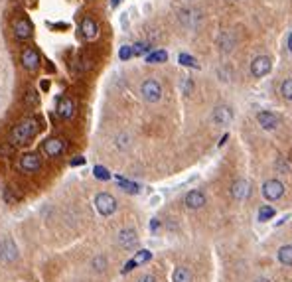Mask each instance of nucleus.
Wrapping results in <instances>:
<instances>
[{
	"instance_id": "17",
	"label": "nucleus",
	"mask_w": 292,
	"mask_h": 282,
	"mask_svg": "<svg viewBox=\"0 0 292 282\" xmlns=\"http://www.w3.org/2000/svg\"><path fill=\"white\" fill-rule=\"evenodd\" d=\"M20 168L24 170V172H38L40 168H42V162H40V158L36 154H24L22 158H20Z\"/></svg>"
},
{
	"instance_id": "40",
	"label": "nucleus",
	"mask_w": 292,
	"mask_h": 282,
	"mask_svg": "<svg viewBox=\"0 0 292 282\" xmlns=\"http://www.w3.org/2000/svg\"><path fill=\"white\" fill-rule=\"evenodd\" d=\"M8 154H12L10 146H0V156H8Z\"/></svg>"
},
{
	"instance_id": "2",
	"label": "nucleus",
	"mask_w": 292,
	"mask_h": 282,
	"mask_svg": "<svg viewBox=\"0 0 292 282\" xmlns=\"http://www.w3.org/2000/svg\"><path fill=\"white\" fill-rule=\"evenodd\" d=\"M140 95H142L144 101H148V103H158L162 99V87L156 79H146L140 85Z\"/></svg>"
},
{
	"instance_id": "21",
	"label": "nucleus",
	"mask_w": 292,
	"mask_h": 282,
	"mask_svg": "<svg viewBox=\"0 0 292 282\" xmlns=\"http://www.w3.org/2000/svg\"><path fill=\"white\" fill-rule=\"evenodd\" d=\"M278 261L286 266H292V245H284L278 249Z\"/></svg>"
},
{
	"instance_id": "6",
	"label": "nucleus",
	"mask_w": 292,
	"mask_h": 282,
	"mask_svg": "<svg viewBox=\"0 0 292 282\" xmlns=\"http://www.w3.org/2000/svg\"><path fill=\"white\" fill-rule=\"evenodd\" d=\"M95 207L103 217H109L116 211V199L111 194H99L95 198Z\"/></svg>"
},
{
	"instance_id": "1",
	"label": "nucleus",
	"mask_w": 292,
	"mask_h": 282,
	"mask_svg": "<svg viewBox=\"0 0 292 282\" xmlns=\"http://www.w3.org/2000/svg\"><path fill=\"white\" fill-rule=\"evenodd\" d=\"M34 134H36V120L24 118L20 124H16L12 129L10 140H12V144H28V140H32Z\"/></svg>"
},
{
	"instance_id": "7",
	"label": "nucleus",
	"mask_w": 292,
	"mask_h": 282,
	"mask_svg": "<svg viewBox=\"0 0 292 282\" xmlns=\"http://www.w3.org/2000/svg\"><path fill=\"white\" fill-rule=\"evenodd\" d=\"M16 259H18V247H16V243L10 237L2 239V241H0V261L10 265Z\"/></svg>"
},
{
	"instance_id": "28",
	"label": "nucleus",
	"mask_w": 292,
	"mask_h": 282,
	"mask_svg": "<svg viewBox=\"0 0 292 282\" xmlns=\"http://www.w3.org/2000/svg\"><path fill=\"white\" fill-rule=\"evenodd\" d=\"M116 182H119V185L123 187V190H127V192H130V194H136V192H138V185L132 183V182H129V180H125V178H116Z\"/></svg>"
},
{
	"instance_id": "36",
	"label": "nucleus",
	"mask_w": 292,
	"mask_h": 282,
	"mask_svg": "<svg viewBox=\"0 0 292 282\" xmlns=\"http://www.w3.org/2000/svg\"><path fill=\"white\" fill-rule=\"evenodd\" d=\"M184 95H190V93H192V89H194V83H192V79L188 77V79H184Z\"/></svg>"
},
{
	"instance_id": "3",
	"label": "nucleus",
	"mask_w": 292,
	"mask_h": 282,
	"mask_svg": "<svg viewBox=\"0 0 292 282\" xmlns=\"http://www.w3.org/2000/svg\"><path fill=\"white\" fill-rule=\"evenodd\" d=\"M271 69H273V61H271L269 55H257L253 59V64H251V75L257 77V79L269 75Z\"/></svg>"
},
{
	"instance_id": "16",
	"label": "nucleus",
	"mask_w": 292,
	"mask_h": 282,
	"mask_svg": "<svg viewBox=\"0 0 292 282\" xmlns=\"http://www.w3.org/2000/svg\"><path fill=\"white\" fill-rule=\"evenodd\" d=\"M119 245H121L123 249H127V250L134 249V247L138 245V235H136V231H134V229H123V231L119 233Z\"/></svg>"
},
{
	"instance_id": "37",
	"label": "nucleus",
	"mask_w": 292,
	"mask_h": 282,
	"mask_svg": "<svg viewBox=\"0 0 292 282\" xmlns=\"http://www.w3.org/2000/svg\"><path fill=\"white\" fill-rule=\"evenodd\" d=\"M4 198H6V201H16V196H12V187H6L4 190Z\"/></svg>"
},
{
	"instance_id": "15",
	"label": "nucleus",
	"mask_w": 292,
	"mask_h": 282,
	"mask_svg": "<svg viewBox=\"0 0 292 282\" xmlns=\"http://www.w3.org/2000/svg\"><path fill=\"white\" fill-rule=\"evenodd\" d=\"M81 34H83L85 40H95L97 34H99L97 22H95L93 18H89V16H85V18L81 20Z\"/></svg>"
},
{
	"instance_id": "8",
	"label": "nucleus",
	"mask_w": 292,
	"mask_h": 282,
	"mask_svg": "<svg viewBox=\"0 0 292 282\" xmlns=\"http://www.w3.org/2000/svg\"><path fill=\"white\" fill-rule=\"evenodd\" d=\"M14 36L18 40H28V38H32V32H34V26L32 22L28 20V18H18L14 20Z\"/></svg>"
},
{
	"instance_id": "24",
	"label": "nucleus",
	"mask_w": 292,
	"mask_h": 282,
	"mask_svg": "<svg viewBox=\"0 0 292 282\" xmlns=\"http://www.w3.org/2000/svg\"><path fill=\"white\" fill-rule=\"evenodd\" d=\"M275 215H276V211L271 205H262L259 209V221H269V219H273Z\"/></svg>"
},
{
	"instance_id": "25",
	"label": "nucleus",
	"mask_w": 292,
	"mask_h": 282,
	"mask_svg": "<svg viewBox=\"0 0 292 282\" xmlns=\"http://www.w3.org/2000/svg\"><path fill=\"white\" fill-rule=\"evenodd\" d=\"M280 95H282L286 101H292V77L282 81V85H280Z\"/></svg>"
},
{
	"instance_id": "23",
	"label": "nucleus",
	"mask_w": 292,
	"mask_h": 282,
	"mask_svg": "<svg viewBox=\"0 0 292 282\" xmlns=\"http://www.w3.org/2000/svg\"><path fill=\"white\" fill-rule=\"evenodd\" d=\"M166 59H168V53L164 50L152 51V53L146 55V61H148V64H162V61H166Z\"/></svg>"
},
{
	"instance_id": "5",
	"label": "nucleus",
	"mask_w": 292,
	"mask_h": 282,
	"mask_svg": "<svg viewBox=\"0 0 292 282\" xmlns=\"http://www.w3.org/2000/svg\"><path fill=\"white\" fill-rule=\"evenodd\" d=\"M262 196H265L269 201H276L284 196V185L282 182H278L276 178L275 180H267L262 183Z\"/></svg>"
},
{
	"instance_id": "30",
	"label": "nucleus",
	"mask_w": 292,
	"mask_h": 282,
	"mask_svg": "<svg viewBox=\"0 0 292 282\" xmlns=\"http://www.w3.org/2000/svg\"><path fill=\"white\" fill-rule=\"evenodd\" d=\"M146 51H150V44H148V42H138V44L132 46V53H134V55H142V53H146Z\"/></svg>"
},
{
	"instance_id": "39",
	"label": "nucleus",
	"mask_w": 292,
	"mask_h": 282,
	"mask_svg": "<svg viewBox=\"0 0 292 282\" xmlns=\"http://www.w3.org/2000/svg\"><path fill=\"white\" fill-rule=\"evenodd\" d=\"M140 282H158V280H156V276H152V274H144V276L140 278Z\"/></svg>"
},
{
	"instance_id": "19",
	"label": "nucleus",
	"mask_w": 292,
	"mask_h": 282,
	"mask_svg": "<svg viewBox=\"0 0 292 282\" xmlns=\"http://www.w3.org/2000/svg\"><path fill=\"white\" fill-rule=\"evenodd\" d=\"M57 115H60L62 118H71L75 115V103L71 99H62L60 105H57Z\"/></svg>"
},
{
	"instance_id": "41",
	"label": "nucleus",
	"mask_w": 292,
	"mask_h": 282,
	"mask_svg": "<svg viewBox=\"0 0 292 282\" xmlns=\"http://www.w3.org/2000/svg\"><path fill=\"white\" fill-rule=\"evenodd\" d=\"M158 227H160V221H158V219H152V223H150V229H152V231H156Z\"/></svg>"
},
{
	"instance_id": "32",
	"label": "nucleus",
	"mask_w": 292,
	"mask_h": 282,
	"mask_svg": "<svg viewBox=\"0 0 292 282\" xmlns=\"http://www.w3.org/2000/svg\"><path fill=\"white\" fill-rule=\"evenodd\" d=\"M129 146H130V136L129 134H119V136H116V148L127 150Z\"/></svg>"
},
{
	"instance_id": "42",
	"label": "nucleus",
	"mask_w": 292,
	"mask_h": 282,
	"mask_svg": "<svg viewBox=\"0 0 292 282\" xmlns=\"http://www.w3.org/2000/svg\"><path fill=\"white\" fill-rule=\"evenodd\" d=\"M71 164H73V166H81V164H85V158H81V156H77V160H73Z\"/></svg>"
},
{
	"instance_id": "12",
	"label": "nucleus",
	"mask_w": 292,
	"mask_h": 282,
	"mask_svg": "<svg viewBox=\"0 0 292 282\" xmlns=\"http://www.w3.org/2000/svg\"><path fill=\"white\" fill-rule=\"evenodd\" d=\"M42 150L49 156V158H55V156H60L65 152V142L62 138H49L42 144Z\"/></svg>"
},
{
	"instance_id": "45",
	"label": "nucleus",
	"mask_w": 292,
	"mask_h": 282,
	"mask_svg": "<svg viewBox=\"0 0 292 282\" xmlns=\"http://www.w3.org/2000/svg\"><path fill=\"white\" fill-rule=\"evenodd\" d=\"M121 2V0H113V6H116V4H119Z\"/></svg>"
},
{
	"instance_id": "43",
	"label": "nucleus",
	"mask_w": 292,
	"mask_h": 282,
	"mask_svg": "<svg viewBox=\"0 0 292 282\" xmlns=\"http://www.w3.org/2000/svg\"><path fill=\"white\" fill-rule=\"evenodd\" d=\"M288 50L292 51V32H290V36H288Z\"/></svg>"
},
{
	"instance_id": "13",
	"label": "nucleus",
	"mask_w": 292,
	"mask_h": 282,
	"mask_svg": "<svg viewBox=\"0 0 292 282\" xmlns=\"http://www.w3.org/2000/svg\"><path fill=\"white\" fill-rule=\"evenodd\" d=\"M217 46H219V50H221V53H231L233 50H235V46H237V38H235V34L233 32H221L219 34V38H217Z\"/></svg>"
},
{
	"instance_id": "27",
	"label": "nucleus",
	"mask_w": 292,
	"mask_h": 282,
	"mask_svg": "<svg viewBox=\"0 0 292 282\" xmlns=\"http://www.w3.org/2000/svg\"><path fill=\"white\" fill-rule=\"evenodd\" d=\"M91 266H93V270H97V272H103V270L107 268V259H105L103 255H97V257L91 261Z\"/></svg>"
},
{
	"instance_id": "14",
	"label": "nucleus",
	"mask_w": 292,
	"mask_h": 282,
	"mask_svg": "<svg viewBox=\"0 0 292 282\" xmlns=\"http://www.w3.org/2000/svg\"><path fill=\"white\" fill-rule=\"evenodd\" d=\"M257 122H259L265 131H275V129L278 127V118H276V115L271 113V111H260V113L257 115Z\"/></svg>"
},
{
	"instance_id": "4",
	"label": "nucleus",
	"mask_w": 292,
	"mask_h": 282,
	"mask_svg": "<svg viewBox=\"0 0 292 282\" xmlns=\"http://www.w3.org/2000/svg\"><path fill=\"white\" fill-rule=\"evenodd\" d=\"M178 18H180V24L188 30H195L201 24V12L195 8H182L178 12Z\"/></svg>"
},
{
	"instance_id": "46",
	"label": "nucleus",
	"mask_w": 292,
	"mask_h": 282,
	"mask_svg": "<svg viewBox=\"0 0 292 282\" xmlns=\"http://www.w3.org/2000/svg\"><path fill=\"white\" fill-rule=\"evenodd\" d=\"M233 2H239V0H233Z\"/></svg>"
},
{
	"instance_id": "44",
	"label": "nucleus",
	"mask_w": 292,
	"mask_h": 282,
	"mask_svg": "<svg viewBox=\"0 0 292 282\" xmlns=\"http://www.w3.org/2000/svg\"><path fill=\"white\" fill-rule=\"evenodd\" d=\"M255 282H271V280H267V278H257Z\"/></svg>"
},
{
	"instance_id": "10",
	"label": "nucleus",
	"mask_w": 292,
	"mask_h": 282,
	"mask_svg": "<svg viewBox=\"0 0 292 282\" xmlns=\"http://www.w3.org/2000/svg\"><path fill=\"white\" fill-rule=\"evenodd\" d=\"M211 118H213V122L217 124V127H227V124L233 120V109L227 107V105H219V107H215Z\"/></svg>"
},
{
	"instance_id": "9",
	"label": "nucleus",
	"mask_w": 292,
	"mask_h": 282,
	"mask_svg": "<svg viewBox=\"0 0 292 282\" xmlns=\"http://www.w3.org/2000/svg\"><path fill=\"white\" fill-rule=\"evenodd\" d=\"M20 61H22V66H24L28 71H36V69L40 67V53H38L34 48H26V50L22 51Z\"/></svg>"
},
{
	"instance_id": "35",
	"label": "nucleus",
	"mask_w": 292,
	"mask_h": 282,
	"mask_svg": "<svg viewBox=\"0 0 292 282\" xmlns=\"http://www.w3.org/2000/svg\"><path fill=\"white\" fill-rule=\"evenodd\" d=\"M130 55H134L132 53V46H123V50H121V53H119V57L125 61V59H129Z\"/></svg>"
},
{
	"instance_id": "38",
	"label": "nucleus",
	"mask_w": 292,
	"mask_h": 282,
	"mask_svg": "<svg viewBox=\"0 0 292 282\" xmlns=\"http://www.w3.org/2000/svg\"><path fill=\"white\" fill-rule=\"evenodd\" d=\"M134 266H136V263H134V259H132V261H129V263L125 265V268H123V272H130V270H132Z\"/></svg>"
},
{
	"instance_id": "29",
	"label": "nucleus",
	"mask_w": 292,
	"mask_h": 282,
	"mask_svg": "<svg viewBox=\"0 0 292 282\" xmlns=\"http://www.w3.org/2000/svg\"><path fill=\"white\" fill-rule=\"evenodd\" d=\"M150 259H152V253H150V250L142 249V250H138V253H136V257H134V263H136V265H142V263H148Z\"/></svg>"
},
{
	"instance_id": "11",
	"label": "nucleus",
	"mask_w": 292,
	"mask_h": 282,
	"mask_svg": "<svg viewBox=\"0 0 292 282\" xmlns=\"http://www.w3.org/2000/svg\"><path fill=\"white\" fill-rule=\"evenodd\" d=\"M231 196L233 199H237V201H243L251 196V183L247 180H237V182H233L231 185Z\"/></svg>"
},
{
	"instance_id": "22",
	"label": "nucleus",
	"mask_w": 292,
	"mask_h": 282,
	"mask_svg": "<svg viewBox=\"0 0 292 282\" xmlns=\"http://www.w3.org/2000/svg\"><path fill=\"white\" fill-rule=\"evenodd\" d=\"M38 101H40L38 91H36V89H28V91H26V95H24V103H26V107H36V105H38Z\"/></svg>"
},
{
	"instance_id": "18",
	"label": "nucleus",
	"mask_w": 292,
	"mask_h": 282,
	"mask_svg": "<svg viewBox=\"0 0 292 282\" xmlns=\"http://www.w3.org/2000/svg\"><path fill=\"white\" fill-rule=\"evenodd\" d=\"M184 201L190 209H199V207L206 205V196H203V192H199V190H192V192L186 194Z\"/></svg>"
},
{
	"instance_id": "20",
	"label": "nucleus",
	"mask_w": 292,
	"mask_h": 282,
	"mask_svg": "<svg viewBox=\"0 0 292 282\" xmlns=\"http://www.w3.org/2000/svg\"><path fill=\"white\" fill-rule=\"evenodd\" d=\"M172 282H192V272L186 266H178L172 272Z\"/></svg>"
},
{
	"instance_id": "33",
	"label": "nucleus",
	"mask_w": 292,
	"mask_h": 282,
	"mask_svg": "<svg viewBox=\"0 0 292 282\" xmlns=\"http://www.w3.org/2000/svg\"><path fill=\"white\" fill-rule=\"evenodd\" d=\"M178 61L182 66H188V67H197V64H195V59L192 57V55H188V53H182L180 57H178Z\"/></svg>"
},
{
	"instance_id": "31",
	"label": "nucleus",
	"mask_w": 292,
	"mask_h": 282,
	"mask_svg": "<svg viewBox=\"0 0 292 282\" xmlns=\"http://www.w3.org/2000/svg\"><path fill=\"white\" fill-rule=\"evenodd\" d=\"M93 174H95V178H97V180H103V182L111 180L109 170H107V168H103V166H95V168H93Z\"/></svg>"
},
{
	"instance_id": "34",
	"label": "nucleus",
	"mask_w": 292,
	"mask_h": 282,
	"mask_svg": "<svg viewBox=\"0 0 292 282\" xmlns=\"http://www.w3.org/2000/svg\"><path fill=\"white\" fill-rule=\"evenodd\" d=\"M217 75H219L221 81H231V69H229L227 66H221V67L217 69Z\"/></svg>"
},
{
	"instance_id": "26",
	"label": "nucleus",
	"mask_w": 292,
	"mask_h": 282,
	"mask_svg": "<svg viewBox=\"0 0 292 282\" xmlns=\"http://www.w3.org/2000/svg\"><path fill=\"white\" fill-rule=\"evenodd\" d=\"M275 168H276L278 174H290V164L286 162V158H282V156H278V158H276Z\"/></svg>"
}]
</instances>
